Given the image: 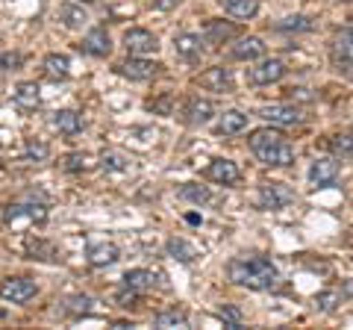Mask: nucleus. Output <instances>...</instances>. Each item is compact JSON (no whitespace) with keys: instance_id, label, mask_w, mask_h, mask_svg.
Here are the masks:
<instances>
[{"instance_id":"1","label":"nucleus","mask_w":353,"mask_h":330,"mask_svg":"<svg viewBox=\"0 0 353 330\" xmlns=\"http://www.w3.org/2000/svg\"><path fill=\"white\" fill-rule=\"evenodd\" d=\"M227 274H230V280H233L236 286L256 289V292L274 289L277 280H280V271L274 269V262L265 260V257H236L227 266Z\"/></svg>"},{"instance_id":"2","label":"nucleus","mask_w":353,"mask_h":330,"mask_svg":"<svg viewBox=\"0 0 353 330\" xmlns=\"http://www.w3.org/2000/svg\"><path fill=\"white\" fill-rule=\"evenodd\" d=\"M250 151L256 153V159L262 165H274V168H285V165L294 162V148L292 142L285 139L280 130L274 127H262V130H253L250 139H248Z\"/></svg>"},{"instance_id":"3","label":"nucleus","mask_w":353,"mask_h":330,"mask_svg":"<svg viewBox=\"0 0 353 330\" xmlns=\"http://www.w3.org/2000/svg\"><path fill=\"white\" fill-rule=\"evenodd\" d=\"M44 222H48V210L39 204H12L3 213V224L12 230H21V233L30 230L32 224H44Z\"/></svg>"},{"instance_id":"4","label":"nucleus","mask_w":353,"mask_h":330,"mask_svg":"<svg viewBox=\"0 0 353 330\" xmlns=\"http://www.w3.org/2000/svg\"><path fill=\"white\" fill-rule=\"evenodd\" d=\"M292 201H294V192L285 183H262L259 186L256 204L262 210H283V206H289Z\"/></svg>"},{"instance_id":"5","label":"nucleus","mask_w":353,"mask_h":330,"mask_svg":"<svg viewBox=\"0 0 353 330\" xmlns=\"http://www.w3.org/2000/svg\"><path fill=\"white\" fill-rule=\"evenodd\" d=\"M124 48H127L130 57H148V53L159 50V41H157V36H153L150 30L136 27V30L124 32Z\"/></svg>"},{"instance_id":"6","label":"nucleus","mask_w":353,"mask_h":330,"mask_svg":"<svg viewBox=\"0 0 353 330\" xmlns=\"http://www.w3.org/2000/svg\"><path fill=\"white\" fill-rule=\"evenodd\" d=\"M285 77V65L283 59H262L253 68H248V83L253 86H271Z\"/></svg>"},{"instance_id":"7","label":"nucleus","mask_w":353,"mask_h":330,"mask_svg":"<svg viewBox=\"0 0 353 330\" xmlns=\"http://www.w3.org/2000/svg\"><path fill=\"white\" fill-rule=\"evenodd\" d=\"M256 115H259V118H265V121H271L274 127H294V124H301V121H303L301 109H297V106H285V104L262 106Z\"/></svg>"},{"instance_id":"8","label":"nucleus","mask_w":353,"mask_h":330,"mask_svg":"<svg viewBox=\"0 0 353 330\" xmlns=\"http://www.w3.org/2000/svg\"><path fill=\"white\" fill-rule=\"evenodd\" d=\"M32 295H36V283L30 278H9L0 283V298L12 301V304H27Z\"/></svg>"},{"instance_id":"9","label":"nucleus","mask_w":353,"mask_h":330,"mask_svg":"<svg viewBox=\"0 0 353 330\" xmlns=\"http://www.w3.org/2000/svg\"><path fill=\"white\" fill-rule=\"evenodd\" d=\"M309 180L318 189H327V186H333L339 180V162L333 157H318L312 162V168H309Z\"/></svg>"},{"instance_id":"10","label":"nucleus","mask_w":353,"mask_h":330,"mask_svg":"<svg viewBox=\"0 0 353 330\" xmlns=\"http://www.w3.org/2000/svg\"><path fill=\"white\" fill-rule=\"evenodd\" d=\"M203 86V89L209 92H218V95H227L233 92V74H230V68H224V65H215V68H206L201 74V80H197Z\"/></svg>"},{"instance_id":"11","label":"nucleus","mask_w":353,"mask_h":330,"mask_svg":"<svg viewBox=\"0 0 353 330\" xmlns=\"http://www.w3.org/2000/svg\"><path fill=\"white\" fill-rule=\"evenodd\" d=\"M239 177H241V171L233 159H212L206 165V180H212V183L233 186V183H239Z\"/></svg>"},{"instance_id":"12","label":"nucleus","mask_w":353,"mask_h":330,"mask_svg":"<svg viewBox=\"0 0 353 330\" xmlns=\"http://www.w3.org/2000/svg\"><path fill=\"white\" fill-rule=\"evenodd\" d=\"M183 115H185V121H189V124H194V127L209 124V121H212V115H215V104L206 101V97H189V101H185V106H183Z\"/></svg>"},{"instance_id":"13","label":"nucleus","mask_w":353,"mask_h":330,"mask_svg":"<svg viewBox=\"0 0 353 330\" xmlns=\"http://www.w3.org/2000/svg\"><path fill=\"white\" fill-rule=\"evenodd\" d=\"M159 68H162V65L150 62V59H145V57H130L127 62L118 65V74L130 77V80H150V77H157Z\"/></svg>"},{"instance_id":"14","label":"nucleus","mask_w":353,"mask_h":330,"mask_svg":"<svg viewBox=\"0 0 353 330\" xmlns=\"http://www.w3.org/2000/svg\"><path fill=\"white\" fill-rule=\"evenodd\" d=\"M80 48L88 53V57H109V50H112V41H109L106 27H94V30H88Z\"/></svg>"},{"instance_id":"15","label":"nucleus","mask_w":353,"mask_h":330,"mask_svg":"<svg viewBox=\"0 0 353 330\" xmlns=\"http://www.w3.org/2000/svg\"><path fill=\"white\" fill-rule=\"evenodd\" d=\"M174 50L180 59H197L203 53V39L194 36V32H180V36H174Z\"/></svg>"},{"instance_id":"16","label":"nucleus","mask_w":353,"mask_h":330,"mask_svg":"<svg viewBox=\"0 0 353 330\" xmlns=\"http://www.w3.org/2000/svg\"><path fill=\"white\" fill-rule=\"evenodd\" d=\"M121 280H124L127 289L145 292V289H153V286L159 283V274H157V271H150V269H130Z\"/></svg>"},{"instance_id":"17","label":"nucleus","mask_w":353,"mask_h":330,"mask_svg":"<svg viewBox=\"0 0 353 330\" xmlns=\"http://www.w3.org/2000/svg\"><path fill=\"white\" fill-rule=\"evenodd\" d=\"M230 53H233L236 59H241V62H253V59H259L265 53V45H262V39L248 36V39H239L236 45L230 48Z\"/></svg>"},{"instance_id":"18","label":"nucleus","mask_w":353,"mask_h":330,"mask_svg":"<svg viewBox=\"0 0 353 330\" xmlns=\"http://www.w3.org/2000/svg\"><path fill=\"white\" fill-rule=\"evenodd\" d=\"M118 248L112 245V242H97V245L88 248V262H92L94 269H103V266H112V262H118Z\"/></svg>"},{"instance_id":"19","label":"nucleus","mask_w":353,"mask_h":330,"mask_svg":"<svg viewBox=\"0 0 353 330\" xmlns=\"http://www.w3.org/2000/svg\"><path fill=\"white\" fill-rule=\"evenodd\" d=\"M50 124L59 130V133H65V136H77L83 130V118L74 113V109H59V113H53V118H50Z\"/></svg>"},{"instance_id":"20","label":"nucleus","mask_w":353,"mask_h":330,"mask_svg":"<svg viewBox=\"0 0 353 330\" xmlns=\"http://www.w3.org/2000/svg\"><path fill=\"white\" fill-rule=\"evenodd\" d=\"M245 127H248V115H245V113H239V109H227V113L218 118V124H215V130H218L221 136L241 133Z\"/></svg>"},{"instance_id":"21","label":"nucleus","mask_w":353,"mask_h":330,"mask_svg":"<svg viewBox=\"0 0 353 330\" xmlns=\"http://www.w3.org/2000/svg\"><path fill=\"white\" fill-rule=\"evenodd\" d=\"M41 89L36 83H18L15 92H12V101L21 106V109H39L41 106Z\"/></svg>"},{"instance_id":"22","label":"nucleus","mask_w":353,"mask_h":330,"mask_svg":"<svg viewBox=\"0 0 353 330\" xmlns=\"http://www.w3.org/2000/svg\"><path fill=\"white\" fill-rule=\"evenodd\" d=\"M330 53H333V62H353V27L339 32V36L333 39Z\"/></svg>"},{"instance_id":"23","label":"nucleus","mask_w":353,"mask_h":330,"mask_svg":"<svg viewBox=\"0 0 353 330\" xmlns=\"http://www.w3.org/2000/svg\"><path fill=\"white\" fill-rule=\"evenodd\" d=\"M24 251L30 254V260H44V262H53V260H59L57 257V248H53V242L48 239H27L24 242Z\"/></svg>"},{"instance_id":"24","label":"nucleus","mask_w":353,"mask_h":330,"mask_svg":"<svg viewBox=\"0 0 353 330\" xmlns=\"http://www.w3.org/2000/svg\"><path fill=\"white\" fill-rule=\"evenodd\" d=\"M221 6H224V12H230L233 18H241L248 21L259 12V0H218Z\"/></svg>"},{"instance_id":"25","label":"nucleus","mask_w":353,"mask_h":330,"mask_svg":"<svg viewBox=\"0 0 353 330\" xmlns=\"http://www.w3.org/2000/svg\"><path fill=\"white\" fill-rule=\"evenodd\" d=\"M236 32H239V30H236L233 24H224V21H209L206 32H203V41H209V45H221V41L233 39Z\"/></svg>"},{"instance_id":"26","label":"nucleus","mask_w":353,"mask_h":330,"mask_svg":"<svg viewBox=\"0 0 353 330\" xmlns=\"http://www.w3.org/2000/svg\"><path fill=\"white\" fill-rule=\"evenodd\" d=\"M68 68H71V62H68V57H62V53L44 57V74L53 77V80H65V77H68Z\"/></svg>"},{"instance_id":"27","label":"nucleus","mask_w":353,"mask_h":330,"mask_svg":"<svg viewBox=\"0 0 353 330\" xmlns=\"http://www.w3.org/2000/svg\"><path fill=\"white\" fill-rule=\"evenodd\" d=\"M168 254L174 257V260H180V262H192L194 257H197V248L192 245V242H185V239H180V236H174V239H168Z\"/></svg>"},{"instance_id":"28","label":"nucleus","mask_w":353,"mask_h":330,"mask_svg":"<svg viewBox=\"0 0 353 330\" xmlns=\"http://www.w3.org/2000/svg\"><path fill=\"white\" fill-rule=\"evenodd\" d=\"M59 21L65 27H83L85 21H88V15H85V9L83 6H74V3H65V6H59Z\"/></svg>"},{"instance_id":"29","label":"nucleus","mask_w":353,"mask_h":330,"mask_svg":"<svg viewBox=\"0 0 353 330\" xmlns=\"http://www.w3.org/2000/svg\"><path fill=\"white\" fill-rule=\"evenodd\" d=\"M62 168L71 171V174L92 171V168H94V159L88 157V153H68V157H62Z\"/></svg>"},{"instance_id":"30","label":"nucleus","mask_w":353,"mask_h":330,"mask_svg":"<svg viewBox=\"0 0 353 330\" xmlns=\"http://www.w3.org/2000/svg\"><path fill=\"white\" fill-rule=\"evenodd\" d=\"M101 168L109 171V174H121V171L130 168V159L121 151H106L103 157H101Z\"/></svg>"},{"instance_id":"31","label":"nucleus","mask_w":353,"mask_h":330,"mask_svg":"<svg viewBox=\"0 0 353 330\" xmlns=\"http://www.w3.org/2000/svg\"><path fill=\"white\" fill-rule=\"evenodd\" d=\"M330 151L341 159H353V130L350 133H336L333 139H330Z\"/></svg>"},{"instance_id":"32","label":"nucleus","mask_w":353,"mask_h":330,"mask_svg":"<svg viewBox=\"0 0 353 330\" xmlns=\"http://www.w3.org/2000/svg\"><path fill=\"white\" fill-rule=\"evenodd\" d=\"M277 30H283V32H309V30H315V21L312 18H306V15H292V18H283L280 24H277Z\"/></svg>"},{"instance_id":"33","label":"nucleus","mask_w":353,"mask_h":330,"mask_svg":"<svg viewBox=\"0 0 353 330\" xmlns=\"http://www.w3.org/2000/svg\"><path fill=\"white\" fill-rule=\"evenodd\" d=\"M153 324L157 327H185L189 324V316H185L183 310H165V313H159L157 318H153Z\"/></svg>"},{"instance_id":"34","label":"nucleus","mask_w":353,"mask_h":330,"mask_svg":"<svg viewBox=\"0 0 353 330\" xmlns=\"http://www.w3.org/2000/svg\"><path fill=\"white\" fill-rule=\"evenodd\" d=\"M180 197H183V201H192V204H206L212 195H209V189H206V186H201V183H185L180 189Z\"/></svg>"},{"instance_id":"35","label":"nucleus","mask_w":353,"mask_h":330,"mask_svg":"<svg viewBox=\"0 0 353 330\" xmlns=\"http://www.w3.org/2000/svg\"><path fill=\"white\" fill-rule=\"evenodd\" d=\"M48 153H50L48 142H36V139H30L27 145H24V157H27L30 162H41V159H48Z\"/></svg>"},{"instance_id":"36","label":"nucleus","mask_w":353,"mask_h":330,"mask_svg":"<svg viewBox=\"0 0 353 330\" xmlns=\"http://www.w3.org/2000/svg\"><path fill=\"white\" fill-rule=\"evenodd\" d=\"M215 316H218L221 322H224L230 330H239L241 324H245V318H241V313L236 310V307H230V304H224V307H221V310H218Z\"/></svg>"},{"instance_id":"37","label":"nucleus","mask_w":353,"mask_h":330,"mask_svg":"<svg viewBox=\"0 0 353 330\" xmlns=\"http://www.w3.org/2000/svg\"><path fill=\"white\" fill-rule=\"evenodd\" d=\"M65 310H68V313H88V310H92V298H88V295H74V298H68V301H65Z\"/></svg>"},{"instance_id":"38","label":"nucleus","mask_w":353,"mask_h":330,"mask_svg":"<svg viewBox=\"0 0 353 330\" xmlns=\"http://www.w3.org/2000/svg\"><path fill=\"white\" fill-rule=\"evenodd\" d=\"M148 109H150V113H159V115H171L174 113V97L162 95V97H157V101H150Z\"/></svg>"},{"instance_id":"39","label":"nucleus","mask_w":353,"mask_h":330,"mask_svg":"<svg viewBox=\"0 0 353 330\" xmlns=\"http://www.w3.org/2000/svg\"><path fill=\"white\" fill-rule=\"evenodd\" d=\"M341 301V295L333 289V292H321V295H318V310H324V313H330V310H333V307Z\"/></svg>"},{"instance_id":"40","label":"nucleus","mask_w":353,"mask_h":330,"mask_svg":"<svg viewBox=\"0 0 353 330\" xmlns=\"http://www.w3.org/2000/svg\"><path fill=\"white\" fill-rule=\"evenodd\" d=\"M136 301H139L136 289H127V286H124V292H118V304L121 307H136Z\"/></svg>"},{"instance_id":"41","label":"nucleus","mask_w":353,"mask_h":330,"mask_svg":"<svg viewBox=\"0 0 353 330\" xmlns=\"http://www.w3.org/2000/svg\"><path fill=\"white\" fill-rule=\"evenodd\" d=\"M18 65H21V53H3V57H0V68L3 71L18 68Z\"/></svg>"},{"instance_id":"42","label":"nucleus","mask_w":353,"mask_h":330,"mask_svg":"<svg viewBox=\"0 0 353 330\" xmlns=\"http://www.w3.org/2000/svg\"><path fill=\"white\" fill-rule=\"evenodd\" d=\"M150 3L157 6V9H162V12H171V9H176L180 0H150Z\"/></svg>"},{"instance_id":"43","label":"nucleus","mask_w":353,"mask_h":330,"mask_svg":"<svg viewBox=\"0 0 353 330\" xmlns=\"http://www.w3.org/2000/svg\"><path fill=\"white\" fill-rule=\"evenodd\" d=\"M12 133H9V130L6 127H0V151H3V148H9V145H12Z\"/></svg>"},{"instance_id":"44","label":"nucleus","mask_w":353,"mask_h":330,"mask_svg":"<svg viewBox=\"0 0 353 330\" xmlns=\"http://www.w3.org/2000/svg\"><path fill=\"white\" fill-rule=\"evenodd\" d=\"M185 222H189V224H201V215L192 213V215H185Z\"/></svg>"},{"instance_id":"45","label":"nucleus","mask_w":353,"mask_h":330,"mask_svg":"<svg viewBox=\"0 0 353 330\" xmlns=\"http://www.w3.org/2000/svg\"><path fill=\"white\" fill-rule=\"evenodd\" d=\"M347 242H350V245H353V230H350V233H347Z\"/></svg>"},{"instance_id":"46","label":"nucleus","mask_w":353,"mask_h":330,"mask_svg":"<svg viewBox=\"0 0 353 330\" xmlns=\"http://www.w3.org/2000/svg\"><path fill=\"white\" fill-rule=\"evenodd\" d=\"M80 3H94V0H80Z\"/></svg>"},{"instance_id":"47","label":"nucleus","mask_w":353,"mask_h":330,"mask_svg":"<svg viewBox=\"0 0 353 330\" xmlns=\"http://www.w3.org/2000/svg\"><path fill=\"white\" fill-rule=\"evenodd\" d=\"M347 3H350V0H347Z\"/></svg>"},{"instance_id":"48","label":"nucleus","mask_w":353,"mask_h":330,"mask_svg":"<svg viewBox=\"0 0 353 330\" xmlns=\"http://www.w3.org/2000/svg\"><path fill=\"white\" fill-rule=\"evenodd\" d=\"M350 21H353V18H350Z\"/></svg>"}]
</instances>
